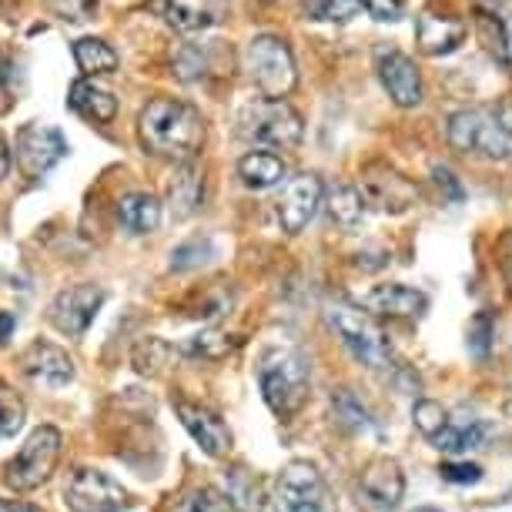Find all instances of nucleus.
<instances>
[{
	"instance_id": "20e7f679",
	"label": "nucleus",
	"mask_w": 512,
	"mask_h": 512,
	"mask_svg": "<svg viewBox=\"0 0 512 512\" xmlns=\"http://www.w3.org/2000/svg\"><path fill=\"white\" fill-rule=\"evenodd\" d=\"M328 325L335 328L342 345L355 355V362L365 365V369H372V372L392 369V345L369 312L352 308V305H335V308H328Z\"/></svg>"
},
{
	"instance_id": "9b49d317",
	"label": "nucleus",
	"mask_w": 512,
	"mask_h": 512,
	"mask_svg": "<svg viewBox=\"0 0 512 512\" xmlns=\"http://www.w3.org/2000/svg\"><path fill=\"white\" fill-rule=\"evenodd\" d=\"M359 191H362L365 205H375L379 211H385V215H402V211H409L415 205V195H419L412 181L385 161L365 164Z\"/></svg>"
},
{
	"instance_id": "4be33fe9",
	"label": "nucleus",
	"mask_w": 512,
	"mask_h": 512,
	"mask_svg": "<svg viewBox=\"0 0 512 512\" xmlns=\"http://www.w3.org/2000/svg\"><path fill=\"white\" fill-rule=\"evenodd\" d=\"M67 104H71V111H77L81 118L101 121V124L114 121V114H118V98H114L108 88H101L98 81H91V77H81V81L71 84Z\"/></svg>"
},
{
	"instance_id": "412c9836",
	"label": "nucleus",
	"mask_w": 512,
	"mask_h": 512,
	"mask_svg": "<svg viewBox=\"0 0 512 512\" xmlns=\"http://www.w3.org/2000/svg\"><path fill=\"white\" fill-rule=\"evenodd\" d=\"M228 0H168L164 4V17L181 34H198L225 21Z\"/></svg>"
},
{
	"instance_id": "4c0bfd02",
	"label": "nucleus",
	"mask_w": 512,
	"mask_h": 512,
	"mask_svg": "<svg viewBox=\"0 0 512 512\" xmlns=\"http://www.w3.org/2000/svg\"><path fill=\"white\" fill-rule=\"evenodd\" d=\"M492 328H496V322H492V315L489 312H479L476 318L469 322V349L479 355H486L489 352V342H492Z\"/></svg>"
},
{
	"instance_id": "f3484780",
	"label": "nucleus",
	"mask_w": 512,
	"mask_h": 512,
	"mask_svg": "<svg viewBox=\"0 0 512 512\" xmlns=\"http://www.w3.org/2000/svg\"><path fill=\"white\" fill-rule=\"evenodd\" d=\"M21 369L31 382L47 385V389H61L74 379V362L61 345L54 342H34L31 349L21 355Z\"/></svg>"
},
{
	"instance_id": "cd10ccee",
	"label": "nucleus",
	"mask_w": 512,
	"mask_h": 512,
	"mask_svg": "<svg viewBox=\"0 0 512 512\" xmlns=\"http://www.w3.org/2000/svg\"><path fill=\"white\" fill-rule=\"evenodd\" d=\"M74 61L88 77L118 71V54H114V47L98 41V37H81V41L74 44Z\"/></svg>"
},
{
	"instance_id": "79ce46f5",
	"label": "nucleus",
	"mask_w": 512,
	"mask_h": 512,
	"mask_svg": "<svg viewBox=\"0 0 512 512\" xmlns=\"http://www.w3.org/2000/svg\"><path fill=\"white\" fill-rule=\"evenodd\" d=\"M499 268H502V278H506L509 292H512V231L499 238Z\"/></svg>"
},
{
	"instance_id": "f704fd0d",
	"label": "nucleus",
	"mask_w": 512,
	"mask_h": 512,
	"mask_svg": "<svg viewBox=\"0 0 512 512\" xmlns=\"http://www.w3.org/2000/svg\"><path fill=\"white\" fill-rule=\"evenodd\" d=\"M332 409L338 415V422L342 425H349V429L355 432H362V429H372V419H369V412H365V405L355 399V395L349 389H338L332 395Z\"/></svg>"
},
{
	"instance_id": "c9c22d12",
	"label": "nucleus",
	"mask_w": 512,
	"mask_h": 512,
	"mask_svg": "<svg viewBox=\"0 0 512 512\" xmlns=\"http://www.w3.org/2000/svg\"><path fill=\"white\" fill-rule=\"evenodd\" d=\"M412 419L415 425L422 429V436H439L442 429H446V422H449V415L446 409H442L439 402H432V399H422V402H415V409H412Z\"/></svg>"
},
{
	"instance_id": "49530a36",
	"label": "nucleus",
	"mask_w": 512,
	"mask_h": 512,
	"mask_svg": "<svg viewBox=\"0 0 512 512\" xmlns=\"http://www.w3.org/2000/svg\"><path fill=\"white\" fill-rule=\"evenodd\" d=\"M436 181H439V188L446 185V188L452 191V198H456V201L462 198V188L456 185V178H452V171H449V168H436Z\"/></svg>"
},
{
	"instance_id": "aec40b11",
	"label": "nucleus",
	"mask_w": 512,
	"mask_h": 512,
	"mask_svg": "<svg viewBox=\"0 0 512 512\" xmlns=\"http://www.w3.org/2000/svg\"><path fill=\"white\" fill-rule=\"evenodd\" d=\"M476 17L489 51L499 57V64L512 67V0H476Z\"/></svg>"
},
{
	"instance_id": "b1692460",
	"label": "nucleus",
	"mask_w": 512,
	"mask_h": 512,
	"mask_svg": "<svg viewBox=\"0 0 512 512\" xmlns=\"http://www.w3.org/2000/svg\"><path fill=\"white\" fill-rule=\"evenodd\" d=\"M238 178L245 188L265 191L285 178V161L272 151H251L238 161Z\"/></svg>"
},
{
	"instance_id": "bb28decb",
	"label": "nucleus",
	"mask_w": 512,
	"mask_h": 512,
	"mask_svg": "<svg viewBox=\"0 0 512 512\" xmlns=\"http://www.w3.org/2000/svg\"><path fill=\"white\" fill-rule=\"evenodd\" d=\"M325 208H328V218L345 231L359 228V221L365 218V198L355 185H335L328 191Z\"/></svg>"
},
{
	"instance_id": "ea45409f",
	"label": "nucleus",
	"mask_w": 512,
	"mask_h": 512,
	"mask_svg": "<svg viewBox=\"0 0 512 512\" xmlns=\"http://www.w3.org/2000/svg\"><path fill=\"white\" fill-rule=\"evenodd\" d=\"M355 4L365 7V11L382 24H392L402 17V0H355Z\"/></svg>"
},
{
	"instance_id": "c85d7f7f",
	"label": "nucleus",
	"mask_w": 512,
	"mask_h": 512,
	"mask_svg": "<svg viewBox=\"0 0 512 512\" xmlns=\"http://www.w3.org/2000/svg\"><path fill=\"white\" fill-rule=\"evenodd\" d=\"M168 198H171V208H175V215H191L201 198H205V181H201L198 168H191V164H181L178 178L168 185Z\"/></svg>"
},
{
	"instance_id": "37998d69",
	"label": "nucleus",
	"mask_w": 512,
	"mask_h": 512,
	"mask_svg": "<svg viewBox=\"0 0 512 512\" xmlns=\"http://www.w3.org/2000/svg\"><path fill=\"white\" fill-rule=\"evenodd\" d=\"M496 121L502 124V131L512 138V91L506 94V98L499 101V108H496Z\"/></svg>"
},
{
	"instance_id": "393cba45",
	"label": "nucleus",
	"mask_w": 512,
	"mask_h": 512,
	"mask_svg": "<svg viewBox=\"0 0 512 512\" xmlns=\"http://www.w3.org/2000/svg\"><path fill=\"white\" fill-rule=\"evenodd\" d=\"M118 218L124 228L134 231V235H148V231L161 225V201L148 195V191H134V195L121 198Z\"/></svg>"
},
{
	"instance_id": "1a4fd4ad",
	"label": "nucleus",
	"mask_w": 512,
	"mask_h": 512,
	"mask_svg": "<svg viewBox=\"0 0 512 512\" xmlns=\"http://www.w3.org/2000/svg\"><path fill=\"white\" fill-rule=\"evenodd\" d=\"M71 512H121L128 509V489L101 469H77L64 489Z\"/></svg>"
},
{
	"instance_id": "e433bc0d",
	"label": "nucleus",
	"mask_w": 512,
	"mask_h": 512,
	"mask_svg": "<svg viewBox=\"0 0 512 512\" xmlns=\"http://www.w3.org/2000/svg\"><path fill=\"white\" fill-rule=\"evenodd\" d=\"M51 11L64 21H74V24H84L91 21L94 11H98V0H47Z\"/></svg>"
},
{
	"instance_id": "f8f14e48",
	"label": "nucleus",
	"mask_w": 512,
	"mask_h": 512,
	"mask_svg": "<svg viewBox=\"0 0 512 512\" xmlns=\"http://www.w3.org/2000/svg\"><path fill=\"white\" fill-rule=\"evenodd\" d=\"M104 305V292L98 285H71L64 292H57V298L47 308V318L61 335H84L91 328V322L98 318Z\"/></svg>"
},
{
	"instance_id": "a878e982",
	"label": "nucleus",
	"mask_w": 512,
	"mask_h": 512,
	"mask_svg": "<svg viewBox=\"0 0 512 512\" xmlns=\"http://www.w3.org/2000/svg\"><path fill=\"white\" fill-rule=\"evenodd\" d=\"M241 345H245V338L228 332V328H205V332H198L185 345V352L195 355V359L221 362V359H228V355H235Z\"/></svg>"
},
{
	"instance_id": "a19ab883",
	"label": "nucleus",
	"mask_w": 512,
	"mask_h": 512,
	"mask_svg": "<svg viewBox=\"0 0 512 512\" xmlns=\"http://www.w3.org/2000/svg\"><path fill=\"white\" fill-rule=\"evenodd\" d=\"M208 245H201V241H191V245H181L175 255H171V265L175 268H191V265H198V262H205V255Z\"/></svg>"
},
{
	"instance_id": "a18cd8bd",
	"label": "nucleus",
	"mask_w": 512,
	"mask_h": 512,
	"mask_svg": "<svg viewBox=\"0 0 512 512\" xmlns=\"http://www.w3.org/2000/svg\"><path fill=\"white\" fill-rule=\"evenodd\" d=\"M0 512H44V509L24 499H0Z\"/></svg>"
},
{
	"instance_id": "f257e3e1",
	"label": "nucleus",
	"mask_w": 512,
	"mask_h": 512,
	"mask_svg": "<svg viewBox=\"0 0 512 512\" xmlns=\"http://www.w3.org/2000/svg\"><path fill=\"white\" fill-rule=\"evenodd\" d=\"M138 138L154 158L191 164L205 144V121H201V111L185 101L154 98L138 114Z\"/></svg>"
},
{
	"instance_id": "0eeeda50",
	"label": "nucleus",
	"mask_w": 512,
	"mask_h": 512,
	"mask_svg": "<svg viewBox=\"0 0 512 512\" xmlns=\"http://www.w3.org/2000/svg\"><path fill=\"white\" fill-rule=\"evenodd\" d=\"M61 446H64V439L54 425H41V429H34L21 446V452L7 462L4 482L14 492H31L37 486H44V482L51 479V472L57 469Z\"/></svg>"
},
{
	"instance_id": "f03ea898",
	"label": "nucleus",
	"mask_w": 512,
	"mask_h": 512,
	"mask_svg": "<svg viewBox=\"0 0 512 512\" xmlns=\"http://www.w3.org/2000/svg\"><path fill=\"white\" fill-rule=\"evenodd\" d=\"M258 389H262L265 405L278 419H292L302 412L312 392V369L308 359L292 345H275L258 359Z\"/></svg>"
},
{
	"instance_id": "09e8293b",
	"label": "nucleus",
	"mask_w": 512,
	"mask_h": 512,
	"mask_svg": "<svg viewBox=\"0 0 512 512\" xmlns=\"http://www.w3.org/2000/svg\"><path fill=\"white\" fill-rule=\"evenodd\" d=\"M415 512H439V509H432V506H419V509H415Z\"/></svg>"
},
{
	"instance_id": "2f4dec72",
	"label": "nucleus",
	"mask_w": 512,
	"mask_h": 512,
	"mask_svg": "<svg viewBox=\"0 0 512 512\" xmlns=\"http://www.w3.org/2000/svg\"><path fill=\"white\" fill-rule=\"evenodd\" d=\"M171 355H175V349H171L168 342H161V338H144V342H138V349H134L131 355V362H134V369H138L141 375H161L164 372V365L171 362Z\"/></svg>"
},
{
	"instance_id": "c756f323",
	"label": "nucleus",
	"mask_w": 512,
	"mask_h": 512,
	"mask_svg": "<svg viewBox=\"0 0 512 512\" xmlns=\"http://www.w3.org/2000/svg\"><path fill=\"white\" fill-rule=\"evenodd\" d=\"M486 425L482 422H446V429L439 436H432L436 449L442 452H469V449H479L482 439H486Z\"/></svg>"
},
{
	"instance_id": "2eb2a0df",
	"label": "nucleus",
	"mask_w": 512,
	"mask_h": 512,
	"mask_svg": "<svg viewBox=\"0 0 512 512\" xmlns=\"http://www.w3.org/2000/svg\"><path fill=\"white\" fill-rule=\"evenodd\" d=\"M379 77L389 91V98L399 108H419L422 104V74L412 57L402 51H382L379 54Z\"/></svg>"
},
{
	"instance_id": "a211bd4d",
	"label": "nucleus",
	"mask_w": 512,
	"mask_h": 512,
	"mask_svg": "<svg viewBox=\"0 0 512 512\" xmlns=\"http://www.w3.org/2000/svg\"><path fill=\"white\" fill-rule=\"evenodd\" d=\"M362 492L369 496L379 509H395L405 496V476H402V466L395 462L392 456H379L372 459L369 466L362 469V479H359Z\"/></svg>"
},
{
	"instance_id": "58836bf2",
	"label": "nucleus",
	"mask_w": 512,
	"mask_h": 512,
	"mask_svg": "<svg viewBox=\"0 0 512 512\" xmlns=\"http://www.w3.org/2000/svg\"><path fill=\"white\" fill-rule=\"evenodd\" d=\"M439 476L446 482H459V486H472V482L482 479V466H476V462H446V466H439Z\"/></svg>"
},
{
	"instance_id": "72a5a7b5",
	"label": "nucleus",
	"mask_w": 512,
	"mask_h": 512,
	"mask_svg": "<svg viewBox=\"0 0 512 512\" xmlns=\"http://www.w3.org/2000/svg\"><path fill=\"white\" fill-rule=\"evenodd\" d=\"M24 399L17 395L11 385H4L0 382V439H11L21 432V425H24Z\"/></svg>"
},
{
	"instance_id": "c03bdc74",
	"label": "nucleus",
	"mask_w": 512,
	"mask_h": 512,
	"mask_svg": "<svg viewBox=\"0 0 512 512\" xmlns=\"http://www.w3.org/2000/svg\"><path fill=\"white\" fill-rule=\"evenodd\" d=\"M11 168H14V151H11V144H7L4 134H0V181L11 175Z\"/></svg>"
},
{
	"instance_id": "ddd939ff",
	"label": "nucleus",
	"mask_w": 512,
	"mask_h": 512,
	"mask_svg": "<svg viewBox=\"0 0 512 512\" xmlns=\"http://www.w3.org/2000/svg\"><path fill=\"white\" fill-rule=\"evenodd\" d=\"M175 412L181 425L188 429V436L198 442L201 452H208L211 459H225L231 452V429L225 425V419L208 409V405L201 402H191V399H175Z\"/></svg>"
},
{
	"instance_id": "5701e85b",
	"label": "nucleus",
	"mask_w": 512,
	"mask_h": 512,
	"mask_svg": "<svg viewBox=\"0 0 512 512\" xmlns=\"http://www.w3.org/2000/svg\"><path fill=\"white\" fill-rule=\"evenodd\" d=\"M225 479H228L225 496L231 502V509H238V512H265L268 492H265V482L258 479L255 472L245 469V466H231L225 472Z\"/></svg>"
},
{
	"instance_id": "7ed1b4c3",
	"label": "nucleus",
	"mask_w": 512,
	"mask_h": 512,
	"mask_svg": "<svg viewBox=\"0 0 512 512\" xmlns=\"http://www.w3.org/2000/svg\"><path fill=\"white\" fill-rule=\"evenodd\" d=\"M238 131L248 141L265 144V148H295L305 134L302 114H298L285 98H262L251 101L248 108L238 114Z\"/></svg>"
},
{
	"instance_id": "39448f33",
	"label": "nucleus",
	"mask_w": 512,
	"mask_h": 512,
	"mask_svg": "<svg viewBox=\"0 0 512 512\" xmlns=\"http://www.w3.org/2000/svg\"><path fill=\"white\" fill-rule=\"evenodd\" d=\"M446 138L456 151L476 154V158L506 161L512 158V138L502 131L496 114L486 108H462L449 118Z\"/></svg>"
},
{
	"instance_id": "dca6fc26",
	"label": "nucleus",
	"mask_w": 512,
	"mask_h": 512,
	"mask_svg": "<svg viewBox=\"0 0 512 512\" xmlns=\"http://www.w3.org/2000/svg\"><path fill=\"white\" fill-rule=\"evenodd\" d=\"M362 308L369 315H382V318H402V322H412V318H422L425 308H429V298L419 288L389 282V285H375L369 295L362 298Z\"/></svg>"
},
{
	"instance_id": "6e6552de",
	"label": "nucleus",
	"mask_w": 512,
	"mask_h": 512,
	"mask_svg": "<svg viewBox=\"0 0 512 512\" xmlns=\"http://www.w3.org/2000/svg\"><path fill=\"white\" fill-rule=\"evenodd\" d=\"M275 512H322L325 506V482L308 459H292L278 472L272 496Z\"/></svg>"
},
{
	"instance_id": "4468645a",
	"label": "nucleus",
	"mask_w": 512,
	"mask_h": 512,
	"mask_svg": "<svg viewBox=\"0 0 512 512\" xmlns=\"http://www.w3.org/2000/svg\"><path fill=\"white\" fill-rule=\"evenodd\" d=\"M325 201V185L318 175H295L278 198V221L288 235H298L315 218L318 205Z\"/></svg>"
},
{
	"instance_id": "6ab92c4d",
	"label": "nucleus",
	"mask_w": 512,
	"mask_h": 512,
	"mask_svg": "<svg viewBox=\"0 0 512 512\" xmlns=\"http://www.w3.org/2000/svg\"><path fill=\"white\" fill-rule=\"evenodd\" d=\"M466 21L459 17H446V14H432L425 11L415 24V37H419V51L429 57H446L456 47L466 41Z\"/></svg>"
},
{
	"instance_id": "7c9ffc66",
	"label": "nucleus",
	"mask_w": 512,
	"mask_h": 512,
	"mask_svg": "<svg viewBox=\"0 0 512 512\" xmlns=\"http://www.w3.org/2000/svg\"><path fill=\"white\" fill-rule=\"evenodd\" d=\"M168 512H231V502L215 486H191L171 502Z\"/></svg>"
},
{
	"instance_id": "473e14b6",
	"label": "nucleus",
	"mask_w": 512,
	"mask_h": 512,
	"mask_svg": "<svg viewBox=\"0 0 512 512\" xmlns=\"http://www.w3.org/2000/svg\"><path fill=\"white\" fill-rule=\"evenodd\" d=\"M302 11L305 17L322 24H349L359 4L355 0H302Z\"/></svg>"
},
{
	"instance_id": "423d86ee",
	"label": "nucleus",
	"mask_w": 512,
	"mask_h": 512,
	"mask_svg": "<svg viewBox=\"0 0 512 512\" xmlns=\"http://www.w3.org/2000/svg\"><path fill=\"white\" fill-rule=\"evenodd\" d=\"M245 71L265 98H285V94H292L298 81L295 57L282 37H275V34H262V37H255V41H248Z\"/></svg>"
},
{
	"instance_id": "9d476101",
	"label": "nucleus",
	"mask_w": 512,
	"mask_h": 512,
	"mask_svg": "<svg viewBox=\"0 0 512 512\" xmlns=\"http://www.w3.org/2000/svg\"><path fill=\"white\" fill-rule=\"evenodd\" d=\"M64 154H67V141L57 128H47V124H24L21 134H17L14 161H17V168H21V175L31 181L44 178L57 161H64Z\"/></svg>"
},
{
	"instance_id": "de8ad7c7",
	"label": "nucleus",
	"mask_w": 512,
	"mask_h": 512,
	"mask_svg": "<svg viewBox=\"0 0 512 512\" xmlns=\"http://www.w3.org/2000/svg\"><path fill=\"white\" fill-rule=\"evenodd\" d=\"M17 328V318H11L7 312H0V345H7L11 342V332Z\"/></svg>"
}]
</instances>
